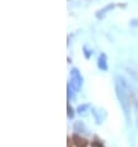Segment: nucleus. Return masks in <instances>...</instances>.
<instances>
[{"label":"nucleus","instance_id":"f257e3e1","mask_svg":"<svg viewBox=\"0 0 138 147\" xmlns=\"http://www.w3.org/2000/svg\"><path fill=\"white\" fill-rule=\"evenodd\" d=\"M115 89L116 95L119 98V101L123 109L126 119L129 120V114H131V92H129V85L123 77L116 76L115 77Z\"/></svg>","mask_w":138,"mask_h":147},{"label":"nucleus","instance_id":"f03ea898","mask_svg":"<svg viewBox=\"0 0 138 147\" xmlns=\"http://www.w3.org/2000/svg\"><path fill=\"white\" fill-rule=\"evenodd\" d=\"M70 87L74 89L75 92H79L83 85V77L78 71V68H72L70 71Z\"/></svg>","mask_w":138,"mask_h":147},{"label":"nucleus","instance_id":"7ed1b4c3","mask_svg":"<svg viewBox=\"0 0 138 147\" xmlns=\"http://www.w3.org/2000/svg\"><path fill=\"white\" fill-rule=\"evenodd\" d=\"M113 7H115V4H109V5H106L104 9H101V10L97 11V13H96V18L99 19V20L100 19H104L105 16H106V14L109 13V11H111Z\"/></svg>","mask_w":138,"mask_h":147},{"label":"nucleus","instance_id":"20e7f679","mask_svg":"<svg viewBox=\"0 0 138 147\" xmlns=\"http://www.w3.org/2000/svg\"><path fill=\"white\" fill-rule=\"evenodd\" d=\"M97 66L101 71H107V57L105 53H101L99 56V61H97Z\"/></svg>","mask_w":138,"mask_h":147},{"label":"nucleus","instance_id":"39448f33","mask_svg":"<svg viewBox=\"0 0 138 147\" xmlns=\"http://www.w3.org/2000/svg\"><path fill=\"white\" fill-rule=\"evenodd\" d=\"M74 144L76 145V147H86L88 146L86 140H84V138H80L78 136H74Z\"/></svg>","mask_w":138,"mask_h":147},{"label":"nucleus","instance_id":"423d86ee","mask_svg":"<svg viewBox=\"0 0 138 147\" xmlns=\"http://www.w3.org/2000/svg\"><path fill=\"white\" fill-rule=\"evenodd\" d=\"M133 103H135V111H136V124H137V129H138V96L133 98Z\"/></svg>","mask_w":138,"mask_h":147},{"label":"nucleus","instance_id":"0eeeda50","mask_svg":"<svg viewBox=\"0 0 138 147\" xmlns=\"http://www.w3.org/2000/svg\"><path fill=\"white\" fill-rule=\"evenodd\" d=\"M89 109V104H84V105H79L78 107V113L79 114H84L86 110Z\"/></svg>","mask_w":138,"mask_h":147},{"label":"nucleus","instance_id":"6e6552de","mask_svg":"<svg viewBox=\"0 0 138 147\" xmlns=\"http://www.w3.org/2000/svg\"><path fill=\"white\" fill-rule=\"evenodd\" d=\"M68 117L69 119H73V117H74V113H73V109L70 108L69 104H68Z\"/></svg>","mask_w":138,"mask_h":147},{"label":"nucleus","instance_id":"1a4fd4ad","mask_svg":"<svg viewBox=\"0 0 138 147\" xmlns=\"http://www.w3.org/2000/svg\"><path fill=\"white\" fill-rule=\"evenodd\" d=\"M129 25L133 27H138V19H132L131 21H129Z\"/></svg>","mask_w":138,"mask_h":147},{"label":"nucleus","instance_id":"9d476101","mask_svg":"<svg viewBox=\"0 0 138 147\" xmlns=\"http://www.w3.org/2000/svg\"><path fill=\"white\" fill-rule=\"evenodd\" d=\"M84 51H85V57H86V58H89V56H90V53H89V52H88L86 47H84Z\"/></svg>","mask_w":138,"mask_h":147}]
</instances>
